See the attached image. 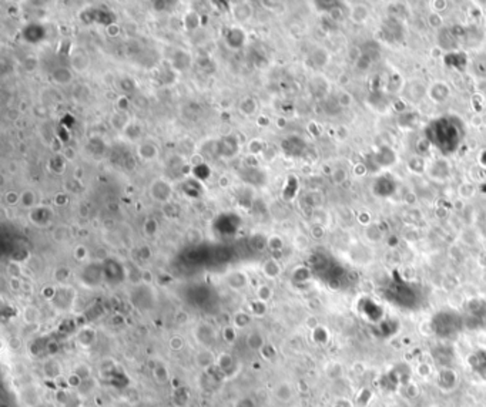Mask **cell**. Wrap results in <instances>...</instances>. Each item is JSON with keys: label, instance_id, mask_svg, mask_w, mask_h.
<instances>
[{"label": "cell", "instance_id": "ba28073f", "mask_svg": "<svg viewBox=\"0 0 486 407\" xmlns=\"http://www.w3.org/2000/svg\"><path fill=\"white\" fill-rule=\"evenodd\" d=\"M273 394L274 397L278 400V401L287 403V401L292 399V394H294L292 386L289 385L288 382H280V383H277V385L274 386Z\"/></svg>", "mask_w": 486, "mask_h": 407}, {"label": "cell", "instance_id": "d6a6232c", "mask_svg": "<svg viewBox=\"0 0 486 407\" xmlns=\"http://www.w3.org/2000/svg\"><path fill=\"white\" fill-rule=\"evenodd\" d=\"M17 201H19V196H17V194H10V192H9V194H8V202L13 205V204H16Z\"/></svg>", "mask_w": 486, "mask_h": 407}, {"label": "cell", "instance_id": "7a4b0ae2", "mask_svg": "<svg viewBox=\"0 0 486 407\" xmlns=\"http://www.w3.org/2000/svg\"><path fill=\"white\" fill-rule=\"evenodd\" d=\"M194 338L198 342V345L204 349H211L214 343L217 342V332L210 323H198L194 331Z\"/></svg>", "mask_w": 486, "mask_h": 407}, {"label": "cell", "instance_id": "83f0119b", "mask_svg": "<svg viewBox=\"0 0 486 407\" xmlns=\"http://www.w3.org/2000/svg\"><path fill=\"white\" fill-rule=\"evenodd\" d=\"M144 229L145 234L148 235V236H153V235L157 232V224H156V221H147Z\"/></svg>", "mask_w": 486, "mask_h": 407}, {"label": "cell", "instance_id": "7c38bea8", "mask_svg": "<svg viewBox=\"0 0 486 407\" xmlns=\"http://www.w3.org/2000/svg\"><path fill=\"white\" fill-rule=\"evenodd\" d=\"M96 339H97V333L91 328H83L77 333V343L83 347L91 346L96 342Z\"/></svg>", "mask_w": 486, "mask_h": 407}, {"label": "cell", "instance_id": "44dd1931", "mask_svg": "<svg viewBox=\"0 0 486 407\" xmlns=\"http://www.w3.org/2000/svg\"><path fill=\"white\" fill-rule=\"evenodd\" d=\"M255 108H257V106H255V101L250 97H247L245 100H243V101H241V104H240V110H241L245 115H251V114L255 113Z\"/></svg>", "mask_w": 486, "mask_h": 407}, {"label": "cell", "instance_id": "4316f807", "mask_svg": "<svg viewBox=\"0 0 486 407\" xmlns=\"http://www.w3.org/2000/svg\"><path fill=\"white\" fill-rule=\"evenodd\" d=\"M68 275H70V269L64 268V266H61V268H59L57 271L54 272V278H56V280H59V282L67 280Z\"/></svg>", "mask_w": 486, "mask_h": 407}, {"label": "cell", "instance_id": "484cf974", "mask_svg": "<svg viewBox=\"0 0 486 407\" xmlns=\"http://www.w3.org/2000/svg\"><path fill=\"white\" fill-rule=\"evenodd\" d=\"M234 407H255V401L248 396H243V397L236 400Z\"/></svg>", "mask_w": 486, "mask_h": 407}, {"label": "cell", "instance_id": "7402d4cb", "mask_svg": "<svg viewBox=\"0 0 486 407\" xmlns=\"http://www.w3.org/2000/svg\"><path fill=\"white\" fill-rule=\"evenodd\" d=\"M74 373H76L77 376H80L83 380H87V379H91V368L89 364H86V363H79L74 370H73Z\"/></svg>", "mask_w": 486, "mask_h": 407}, {"label": "cell", "instance_id": "836d02e7", "mask_svg": "<svg viewBox=\"0 0 486 407\" xmlns=\"http://www.w3.org/2000/svg\"><path fill=\"white\" fill-rule=\"evenodd\" d=\"M0 407H10V404L6 403V401H2V403H0Z\"/></svg>", "mask_w": 486, "mask_h": 407}, {"label": "cell", "instance_id": "f1b7e54d", "mask_svg": "<svg viewBox=\"0 0 486 407\" xmlns=\"http://www.w3.org/2000/svg\"><path fill=\"white\" fill-rule=\"evenodd\" d=\"M74 258H76L77 261H83L87 258V249L84 248L83 245H79L76 249H74Z\"/></svg>", "mask_w": 486, "mask_h": 407}, {"label": "cell", "instance_id": "9a60e30c", "mask_svg": "<svg viewBox=\"0 0 486 407\" xmlns=\"http://www.w3.org/2000/svg\"><path fill=\"white\" fill-rule=\"evenodd\" d=\"M23 320L27 324H34L40 320V310L38 306L30 305V306H26L23 310Z\"/></svg>", "mask_w": 486, "mask_h": 407}, {"label": "cell", "instance_id": "1f68e13d", "mask_svg": "<svg viewBox=\"0 0 486 407\" xmlns=\"http://www.w3.org/2000/svg\"><path fill=\"white\" fill-rule=\"evenodd\" d=\"M141 279H143V280H145V282H152V280H153L152 272H148V271L141 272Z\"/></svg>", "mask_w": 486, "mask_h": 407}, {"label": "cell", "instance_id": "5bb4252c", "mask_svg": "<svg viewBox=\"0 0 486 407\" xmlns=\"http://www.w3.org/2000/svg\"><path fill=\"white\" fill-rule=\"evenodd\" d=\"M251 320H252V315H251V313L240 310V312H237L234 317H233V324H234V328H236L237 331H243V329H247V328L250 326Z\"/></svg>", "mask_w": 486, "mask_h": 407}, {"label": "cell", "instance_id": "52a82bcc", "mask_svg": "<svg viewBox=\"0 0 486 407\" xmlns=\"http://www.w3.org/2000/svg\"><path fill=\"white\" fill-rule=\"evenodd\" d=\"M42 372H43V375H45L46 379L53 380V379H57V377L61 376V373H63V368H61V363L59 362L57 359L50 357V359H47V360L43 363V366H42Z\"/></svg>", "mask_w": 486, "mask_h": 407}, {"label": "cell", "instance_id": "4dcf8cb0", "mask_svg": "<svg viewBox=\"0 0 486 407\" xmlns=\"http://www.w3.org/2000/svg\"><path fill=\"white\" fill-rule=\"evenodd\" d=\"M56 399L61 401V403H64V401L67 400V394H66L64 390H60V392H57V394H56Z\"/></svg>", "mask_w": 486, "mask_h": 407}, {"label": "cell", "instance_id": "4fadbf2b", "mask_svg": "<svg viewBox=\"0 0 486 407\" xmlns=\"http://www.w3.org/2000/svg\"><path fill=\"white\" fill-rule=\"evenodd\" d=\"M261 271L264 273V276L268 279L278 278V275L281 273V266L275 261V259H267L266 262L261 266Z\"/></svg>", "mask_w": 486, "mask_h": 407}, {"label": "cell", "instance_id": "9c48e42d", "mask_svg": "<svg viewBox=\"0 0 486 407\" xmlns=\"http://www.w3.org/2000/svg\"><path fill=\"white\" fill-rule=\"evenodd\" d=\"M266 338L259 331H251L245 338V345L252 352H259L266 345Z\"/></svg>", "mask_w": 486, "mask_h": 407}, {"label": "cell", "instance_id": "6da1fadb", "mask_svg": "<svg viewBox=\"0 0 486 407\" xmlns=\"http://www.w3.org/2000/svg\"><path fill=\"white\" fill-rule=\"evenodd\" d=\"M464 323V317L454 312H441L433 317L432 329L438 338L451 339L462 331Z\"/></svg>", "mask_w": 486, "mask_h": 407}, {"label": "cell", "instance_id": "d6986e66", "mask_svg": "<svg viewBox=\"0 0 486 407\" xmlns=\"http://www.w3.org/2000/svg\"><path fill=\"white\" fill-rule=\"evenodd\" d=\"M185 346V340L181 336H178V335H175V336H171L170 340H168V347H170V350H173V352H180L182 350Z\"/></svg>", "mask_w": 486, "mask_h": 407}, {"label": "cell", "instance_id": "277c9868", "mask_svg": "<svg viewBox=\"0 0 486 407\" xmlns=\"http://www.w3.org/2000/svg\"><path fill=\"white\" fill-rule=\"evenodd\" d=\"M74 296H76V295H74V291H73V289H70V288H66V287H60V288H57V291H56V295H54L52 303H53L56 309L67 310L68 308L73 305Z\"/></svg>", "mask_w": 486, "mask_h": 407}, {"label": "cell", "instance_id": "cb8c5ba5", "mask_svg": "<svg viewBox=\"0 0 486 407\" xmlns=\"http://www.w3.org/2000/svg\"><path fill=\"white\" fill-rule=\"evenodd\" d=\"M282 239L280 236H277V235H274L271 238H268V243H267V247H270V249H273V251H280L282 248Z\"/></svg>", "mask_w": 486, "mask_h": 407}, {"label": "cell", "instance_id": "f546056e", "mask_svg": "<svg viewBox=\"0 0 486 407\" xmlns=\"http://www.w3.org/2000/svg\"><path fill=\"white\" fill-rule=\"evenodd\" d=\"M9 346H10V349H12L13 352L20 350V347H22V339L17 338V336H13L12 339L9 340Z\"/></svg>", "mask_w": 486, "mask_h": 407}, {"label": "cell", "instance_id": "30bf717a", "mask_svg": "<svg viewBox=\"0 0 486 407\" xmlns=\"http://www.w3.org/2000/svg\"><path fill=\"white\" fill-rule=\"evenodd\" d=\"M153 379L157 385H166L171 380L170 377V372L168 368L166 366V363L157 362L153 366Z\"/></svg>", "mask_w": 486, "mask_h": 407}, {"label": "cell", "instance_id": "ffe728a7", "mask_svg": "<svg viewBox=\"0 0 486 407\" xmlns=\"http://www.w3.org/2000/svg\"><path fill=\"white\" fill-rule=\"evenodd\" d=\"M250 312L251 315H254V316H263L267 312V303L258 301V299L254 301L250 305Z\"/></svg>", "mask_w": 486, "mask_h": 407}, {"label": "cell", "instance_id": "5b68a950", "mask_svg": "<svg viewBox=\"0 0 486 407\" xmlns=\"http://www.w3.org/2000/svg\"><path fill=\"white\" fill-rule=\"evenodd\" d=\"M194 363L198 369L208 372L217 364V354L214 353L211 349H204L201 347L197 353L194 354Z\"/></svg>", "mask_w": 486, "mask_h": 407}, {"label": "cell", "instance_id": "3957f363", "mask_svg": "<svg viewBox=\"0 0 486 407\" xmlns=\"http://www.w3.org/2000/svg\"><path fill=\"white\" fill-rule=\"evenodd\" d=\"M464 322L469 329H486V303L472 305Z\"/></svg>", "mask_w": 486, "mask_h": 407}, {"label": "cell", "instance_id": "8992f818", "mask_svg": "<svg viewBox=\"0 0 486 407\" xmlns=\"http://www.w3.org/2000/svg\"><path fill=\"white\" fill-rule=\"evenodd\" d=\"M217 369L220 370L224 376H230L233 373V370H236V360L228 352H221L217 354Z\"/></svg>", "mask_w": 486, "mask_h": 407}, {"label": "cell", "instance_id": "ac0fdd59", "mask_svg": "<svg viewBox=\"0 0 486 407\" xmlns=\"http://www.w3.org/2000/svg\"><path fill=\"white\" fill-rule=\"evenodd\" d=\"M271 298H273V289L268 285H259L258 289H257V299L267 303Z\"/></svg>", "mask_w": 486, "mask_h": 407}, {"label": "cell", "instance_id": "2e32d148", "mask_svg": "<svg viewBox=\"0 0 486 407\" xmlns=\"http://www.w3.org/2000/svg\"><path fill=\"white\" fill-rule=\"evenodd\" d=\"M157 147L156 145H153V144H143L140 148H138V154H140V157L144 159H154L157 157Z\"/></svg>", "mask_w": 486, "mask_h": 407}, {"label": "cell", "instance_id": "603a6c76", "mask_svg": "<svg viewBox=\"0 0 486 407\" xmlns=\"http://www.w3.org/2000/svg\"><path fill=\"white\" fill-rule=\"evenodd\" d=\"M258 353L261 354V357H263L264 360H273L274 357H275V354H277V349H275L271 343H266L264 347L259 350Z\"/></svg>", "mask_w": 486, "mask_h": 407}, {"label": "cell", "instance_id": "e0dca14e", "mask_svg": "<svg viewBox=\"0 0 486 407\" xmlns=\"http://www.w3.org/2000/svg\"><path fill=\"white\" fill-rule=\"evenodd\" d=\"M221 336H222V339L227 342L228 345H231V343H234L237 340V336H238V333H237V329L234 326H224L222 328V332H221Z\"/></svg>", "mask_w": 486, "mask_h": 407}, {"label": "cell", "instance_id": "d4e9b609", "mask_svg": "<svg viewBox=\"0 0 486 407\" xmlns=\"http://www.w3.org/2000/svg\"><path fill=\"white\" fill-rule=\"evenodd\" d=\"M82 383H83V379L80 376H77L74 372L67 377V385L68 387H71V389H79Z\"/></svg>", "mask_w": 486, "mask_h": 407}, {"label": "cell", "instance_id": "8fae6325", "mask_svg": "<svg viewBox=\"0 0 486 407\" xmlns=\"http://www.w3.org/2000/svg\"><path fill=\"white\" fill-rule=\"evenodd\" d=\"M247 283H248V278H247V275L241 271L231 272L227 276V285L231 288V289H234V291L243 289V288L247 287Z\"/></svg>", "mask_w": 486, "mask_h": 407}]
</instances>
